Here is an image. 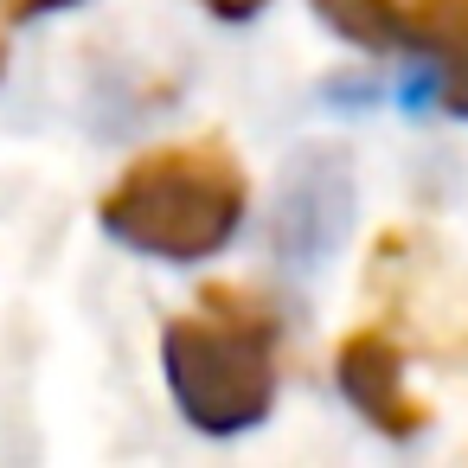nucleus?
Returning <instances> with one entry per match:
<instances>
[{
	"label": "nucleus",
	"mask_w": 468,
	"mask_h": 468,
	"mask_svg": "<svg viewBox=\"0 0 468 468\" xmlns=\"http://www.w3.org/2000/svg\"><path fill=\"white\" fill-rule=\"evenodd\" d=\"M244 218V174L225 148H161L135 161L103 199V231L129 250L199 263Z\"/></svg>",
	"instance_id": "f257e3e1"
},
{
	"label": "nucleus",
	"mask_w": 468,
	"mask_h": 468,
	"mask_svg": "<svg viewBox=\"0 0 468 468\" xmlns=\"http://www.w3.org/2000/svg\"><path fill=\"white\" fill-rule=\"evenodd\" d=\"M161 353H167V385H174L180 410L212 436L250 430L276 398V366H270L263 327H250V321H225V327L174 321Z\"/></svg>",
	"instance_id": "f03ea898"
},
{
	"label": "nucleus",
	"mask_w": 468,
	"mask_h": 468,
	"mask_svg": "<svg viewBox=\"0 0 468 468\" xmlns=\"http://www.w3.org/2000/svg\"><path fill=\"white\" fill-rule=\"evenodd\" d=\"M353 231V167L340 148H308L282 167L270 206V250L289 270H321Z\"/></svg>",
	"instance_id": "7ed1b4c3"
},
{
	"label": "nucleus",
	"mask_w": 468,
	"mask_h": 468,
	"mask_svg": "<svg viewBox=\"0 0 468 468\" xmlns=\"http://www.w3.org/2000/svg\"><path fill=\"white\" fill-rule=\"evenodd\" d=\"M334 372H340V391L359 404V417H372L385 436L423 430V404L404 391V353H398L385 334H372V327L353 334V340L340 346Z\"/></svg>",
	"instance_id": "20e7f679"
},
{
	"label": "nucleus",
	"mask_w": 468,
	"mask_h": 468,
	"mask_svg": "<svg viewBox=\"0 0 468 468\" xmlns=\"http://www.w3.org/2000/svg\"><path fill=\"white\" fill-rule=\"evenodd\" d=\"M314 7H321V20H327L340 39H353V46H366V52L410 46V20H404L398 0H314Z\"/></svg>",
	"instance_id": "39448f33"
},
{
	"label": "nucleus",
	"mask_w": 468,
	"mask_h": 468,
	"mask_svg": "<svg viewBox=\"0 0 468 468\" xmlns=\"http://www.w3.org/2000/svg\"><path fill=\"white\" fill-rule=\"evenodd\" d=\"M430 84H436V97H442L455 116H468V39H455V46H442V52H436V78H430ZM430 84H417V90H404V97L417 103Z\"/></svg>",
	"instance_id": "423d86ee"
},
{
	"label": "nucleus",
	"mask_w": 468,
	"mask_h": 468,
	"mask_svg": "<svg viewBox=\"0 0 468 468\" xmlns=\"http://www.w3.org/2000/svg\"><path fill=\"white\" fill-rule=\"evenodd\" d=\"M206 7L218 20H250V14H263V0H206Z\"/></svg>",
	"instance_id": "0eeeda50"
},
{
	"label": "nucleus",
	"mask_w": 468,
	"mask_h": 468,
	"mask_svg": "<svg viewBox=\"0 0 468 468\" xmlns=\"http://www.w3.org/2000/svg\"><path fill=\"white\" fill-rule=\"evenodd\" d=\"M52 7H71V0H7L14 20H33V14H52Z\"/></svg>",
	"instance_id": "6e6552de"
}]
</instances>
